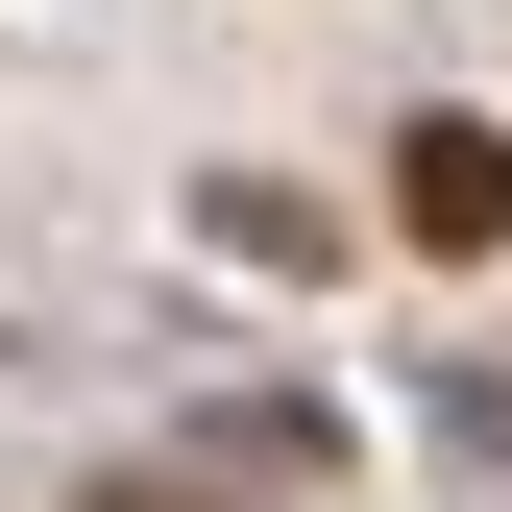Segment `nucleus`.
Wrapping results in <instances>:
<instances>
[{
    "instance_id": "obj_1",
    "label": "nucleus",
    "mask_w": 512,
    "mask_h": 512,
    "mask_svg": "<svg viewBox=\"0 0 512 512\" xmlns=\"http://www.w3.org/2000/svg\"><path fill=\"white\" fill-rule=\"evenodd\" d=\"M391 220L488 269V244H512V122H415V171H391Z\"/></svg>"
}]
</instances>
